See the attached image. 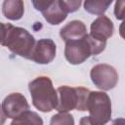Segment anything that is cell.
<instances>
[{"instance_id": "cell-1", "label": "cell", "mask_w": 125, "mask_h": 125, "mask_svg": "<svg viewBox=\"0 0 125 125\" xmlns=\"http://www.w3.org/2000/svg\"><path fill=\"white\" fill-rule=\"evenodd\" d=\"M35 43L34 37L26 29L14 26L11 23H5L4 34L0 44L7 47L14 54L29 60Z\"/></svg>"}, {"instance_id": "cell-2", "label": "cell", "mask_w": 125, "mask_h": 125, "mask_svg": "<svg viewBox=\"0 0 125 125\" xmlns=\"http://www.w3.org/2000/svg\"><path fill=\"white\" fill-rule=\"evenodd\" d=\"M106 46V42L99 41L93 38L90 34L85 37L65 42L64 57L71 64H80L91 56L101 54Z\"/></svg>"}, {"instance_id": "cell-3", "label": "cell", "mask_w": 125, "mask_h": 125, "mask_svg": "<svg viewBox=\"0 0 125 125\" xmlns=\"http://www.w3.org/2000/svg\"><path fill=\"white\" fill-rule=\"evenodd\" d=\"M28 90L33 105L42 112H50L56 109L58 104V93L52 80L48 76H39L28 84Z\"/></svg>"}, {"instance_id": "cell-4", "label": "cell", "mask_w": 125, "mask_h": 125, "mask_svg": "<svg viewBox=\"0 0 125 125\" xmlns=\"http://www.w3.org/2000/svg\"><path fill=\"white\" fill-rule=\"evenodd\" d=\"M58 104L56 109L59 112H68L73 109L80 111L87 110V104L90 91L84 87L61 86L57 89Z\"/></svg>"}, {"instance_id": "cell-5", "label": "cell", "mask_w": 125, "mask_h": 125, "mask_svg": "<svg viewBox=\"0 0 125 125\" xmlns=\"http://www.w3.org/2000/svg\"><path fill=\"white\" fill-rule=\"evenodd\" d=\"M88 116L94 125H105L111 117V102L108 95L102 91L90 92L87 104Z\"/></svg>"}, {"instance_id": "cell-6", "label": "cell", "mask_w": 125, "mask_h": 125, "mask_svg": "<svg viewBox=\"0 0 125 125\" xmlns=\"http://www.w3.org/2000/svg\"><path fill=\"white\" fill-rule=\"evenodd\" d=\"M92 82L101 90L108 91L118 83V73L115 68L106 63L96 64L90 71Z\"/></svg>"}, {"instance_id": "cell-7", "label": "cell", "mask_w": 125, "mask_h": 125, "mask_svg": "<svg viewBox=\"0 0 125 125\" xmlns=\"http://www.w3.org/2000/svg\"><path fill=\"white\" fill-rule=\"evenodd\" d=\"M32 4L37 11L42 13L45 21L52 25L60 24L67 17V14L62 9L59 0L32 1Z\"/></svg>"}, {"instance_id": "cell-8", "label": "cell", "mask_w": 125, "mask_h": 125, "mask_svg": "<svg viewBox=\"0 0 125 125\" xmlns=\"http://www.w3.org/2000/svg\"><path fill=\"white\" fill-rule=\"evenodd\" d=\"M2 109L8 118L15 119L23 112L29 110V104L26 98L21 93H12L2 102Z\"/></svg>"}, {"instance_id": "cell-9", "label": "cell", "mask_w": 125, "mask_h": 125, "mask_svg": "<svg viewBox=\"0 0 125 125\" xmlns=\"http://www.w3.org/2000/svg\"><path fill=\"white\" fill-rule=\"evenodd\" d=\"M57 53V46L52 39L43 38L35 43L30 59L39 64H47L51 62Z\"/></svg>"}, {"instance_id": "cell-10", "label": "cell", "mask_w": 125, "mask_h": 125, "mask_svg": "<svg viewBox=\"0 0 125 125\" xmlns=\"http://www.w3.org/2000/svg\"><path fill=\"white\" fill-rule=\"evenodd\" d=\"M113 22L106 16H99L90 26V35L102 42H106L113 34Z\"/></svg>"}, {"instance_id": "cell-11", "label": "cell", "mask_w": 125, "mask_h": 125, "mask_svg": "<svg viewBox=\"0 0 125 125\" xmlns=\"http://www.w3.org/2000/svg\"><path fill=\"white\" fill-rule=\"evenodd\" d=\"M87 34V27L85 23L78 20L69 21L60 30V36L64 42L81 39Z\"/></svg>"}, {"instance_id": "cell-12", "label": "cell", "mask_w": 125, "mask_h": 125, "mask_svg": "<svg viewBox=\"0 0 125 125\" xmlns=\"http://www.w3.org/2000/svg\"><path fill=\"white\" fill-rule=\"evenodd\" d=\"M2 13L6 19L18 21L23 16L24 4L21 0H6L2 4Z\"/></svg>"}, {"instance_id": "cell-13", "label": "cell", "mask_w": 125, "mask_h": 125, "mask_svg": "<svg viewBox=\"0 0 125 125\" xmlns=\"http://www.w3.org/2000/svg\"><path fill=\"white\" fill-rule=\"evenodd\" d=\"M10 125H43V120L36 112L27 110L15 118Z\"/></svg>"}, {"instance_id": "cell-14", "label": "cell", "mask_w": 125, "mask_h": 125, "mask_svg": "<svg viewBox=\"0 0 125 125\" xmlns=\"http://www.w3.org/2000/svg\"><path fill=\"white\" fill-rule=\"evenodd\" d=\"M111 1H85L84 2V9L86 12L102 16L109 7Z\"/></svg>"}, {"instance_id": "cell-15", "label": "cell", "mask_w": 125, "mask_h": 125, "mask_svg": "<svg viewBox=\"0 0 125 125\" xmlns=\"http://www.w3.org/2000/svg\"><path fill=\"white\" fill-rule=\"evenodd\" d=\"M50 125H74V118L67 112H59L52 116Z\"/></svg>"}, {"instance_id": "cell-16", "label": "cell", "mask_w": 125, "mask_h": 125, "mask_svg": "<svg viewBox=\"0 0 125 125\" xmlns=\"http://www.w3.org/2000/svg\"><path fill=\"white\" fill-rule=\"evenodd\" d=\"M60 1V5L62 7V9L66 13H73L75 11H77L80 7V5L82 4V2L80 0L78 1H62V0H59Z\"/></svg>"}, {"instance_id": "cell-17", "label": "cell", "mask_w": 125, "mask_h": 125, "mask_svg": "<svg viewBox=\"0 0 125 125\" xmlns=\"http://www.w3.org/2000/svg\"><path fill=\"white\" fill-rule=\"evenodd\" d=\"M124 1H117L114 5V15L117 20H123L124 18Z\"/></svg>"}, {"instance_id": "cell-18", "label": "cell", "mask_w": 125, "mask_h": 125, "mask_svg": "<svg viewBox=\"0 0 125 125\" xmlns=\"http://www.w3.org/2000/svg\"><path fill=\"white\" fill-rule=\"evenodd\" d=\"M79 125H94V124L90 121V119H89L88 116H84V117H82V118L80 119Z\"/></svg>"}, {"instance_id": "cell-19", "label": "cell", "mask_w": 125, "mask_h": 125, "mask_svg": "<svg viewBox=\"0 0 125 125\" xmlns=\"http://www.w3.org/2000/svg\"><path fill=\"white\" fill-rule=\"evenodd\" d=\"M6 118L7 117H6V115H5V113L2 109V106L0 105V125H4V123L6 121Z\"/></svg>"}, {"instance_id": "cell-20", "label": "cell", "mask_w": 125, "mask_h": 125, "mask_svg": "<svg viewBox=\"0 0 125 125\" xmlns=\"http://www.w3.org/2000/svg\"><path fill=\"white\" fill-rule=\"evenodd\" d=\"M112 125H124V119H123L122 117L117 118V119H115V120L113 121Z\"/></svg>"}, {"instance_id": "cell-21", "label": "cell", "mask_w": 125, "mask_h": 125, "mask_svg": "<svg viewBox=\"0 0 125 125\" xmlns=\"http://www.w3.org/2000/svg\"><path fill=\"white\" fill-rule=\"evenodd\" d=\"M4 29H5V23L4 22H0V43H1V40L3 38Z\"/></svg>"}]
</instances>
